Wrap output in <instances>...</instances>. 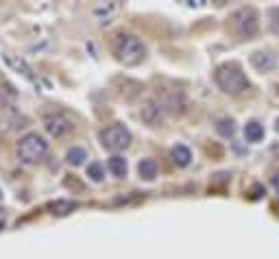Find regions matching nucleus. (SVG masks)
Returning <instances> with one entry per match:
<instances>
[{
  "mask_svg": "<svg viewBox=\"0 0 279 259\" xmlns=\"http://www.w3.org/2000/svg\"><path fill=\"white\" fill-rule=\"evenodd\" d=\"M111 53L125 66H137L146 57V46L131 33H116L111 39Z\"/></svg>",
  "mask_w": 279,
  "mask_h": 259,
  "instance_id": "obj_1",
  "label": "nucleus"
},
{
  "mask_svg": "<svg viewBox=\"0 0 279 259\" xmlns=\"http://www.w3.org/2000/svg\"><path fill=\"white\" fill-rule=\"evenodd\" d=\"M214 81H216V85L220 87V90H223L225 94H229V96H238L249 87V81H247V76H244L242 68L234 61L218 66L216 72H214Z\"/></svg>",
  "mask_w": 279,
  "mask_h": 259,
  "instance_id": "obj_2",
  "label": "nucleus"
},
{
  "mask_svg": "<svg viewBox=\"0 0 279 259\" xmlns=\"http://www.w3.org/2000/svg\"><path fill=\"white\" fill-rule=\"evenodd\" d=\"M48 152V142L37 133H27L18 142V157L24 164H37Z\"/></svg>",
  "mask_w": 279,
  "mask_h": 259,
  "instance_id": "obj_3",
  "label": "nucleus"
},
{
  "mask_svg": "<svg viewBox=\"0 0 279 259\" xmlns=\"http://www.w3.org/2000/svg\"><path fill=\"white\" fill-rule=\"evenodd\" d=\"M231 29L238 33V37H242V39L255 37L260 31L258 11L253 9V7H240V9H236L231 15Z\"/></svg>",
  "mask_w": 279,
  "mask_h": 259,
  "instance_id": "obj_4",
  "label": "nucleus"
},
{
  "mask_svg": "<svg viewBox=\"0 0 279 259\" xmlns=\"http://www.w3.org/2000/svg\"><path fill=\"white\" fill-rule=\"evenodd\" d=\"M101 142L109 150H122L131 144V131L125 124H111L101 131Z\"/></svg>",
  "mask_w": 279,
  "mask_h": 259,
  "instance_id": "obj_5",
  "label": "nucleus"
},
{
  "mask_svg": "<svg viewBox=\"0 0 279 259\" xmlns=\"http://www.w3.org/2000/svg\"><path fill=\"white\" fill-rule=\"evenodd\" d=\"M44 128L53 137H65L72 128H75V124H72L65 116H61V113H51V116L44 118Z\"/></svg>",
  "mask_w": 279,
  "mask_h": 259,
  "instance_id": "obj_6",
  "label": "nucleus"
},
{
  "mask_svg": "<svg viewBox=\"0 0 279 259\" xmlns=\"http://www.w3.org/2000/svg\"><path fill=\"white\" fill-rule=\"evenodd\" d=\"M140 118H142V122L149 124V126H161V122H164L161 105L155 102V100H144L142 107H140Z\"/></svg>",
  "mask_w": 279,
  "mask_h": 259,
  "instance_id": "obj_7",
  "label": "nucleus"
},
{
  "mask_svg": "<svg viewBox=\"0 0 279 259\" xmlns=\"http://www.w3.org/2000/svg\"><path fill=\"white\" fill-rule=\"evenodd\" d=\"M251 66L258 72H273L277 68V55L275 50H255L251 53Z\"/></svg>",
  "mask_w": 279,
  "mask_h": 259,
  "instance_id": "obj_8",
  "label": "nucleus"
},
{
  "mask_svg": "<svg viewBox=\"0 0 279 259\" xmlns=\"http://www.w3.org/2000/svg\"><path fill=\"white\" fill-rule=\"evenodd\" d=\"M159 105H161V109H168L170 113H183L185 111V98H183V94L177 92V90L164 94Z\"/></svg>",
  "mask_w": 279,
  "mask_h": 259,
  "instance_id": "obj_9",
  "label": "nucleus"
},
{
  "mask_svg": "<svg viewBox=\"0 0 279 259\" xmlns=\"http://www.w3.org/2000/svg\"><path fill=\"white\" fill-rule=\"evenodd\" d=\"M170 157L179 168H185V166H190V161H192V152L188 146H183V144H175V146L170 148Z\"/></svg>",
  "mask_w": 279,
  "mask_h": 259,
  "instance_id": "obj_10",
  "label": "nucleus"
},
{
  "mask_svg": "<svg viewBox=\"0 0 279 259\" xmlns=\"http://www.w3.org/2000/svg\"><path fill=\"white\" fill-rule=\"evenodd\" d=\"M157 170H159V168H157V161H155V159H149V157H146V159H140L137 174L142 176L144 181H153L155 176H157Z\"/></svg>",
  "mask_w": 279,
  "mask_h": 259,
  "instance_id": "obj_11",
  "label": "nucleus"
},
{
  "mask_svg": "<svg viewBox=\"0 0 279 259\" xmlns=\"http://www.w3.org/2000/svg\"><path fill=\"white\" fill-rule=\"evenodd\" d=\"M262 137H264V126H262L258 120H251V122L244 124V140L247 142L258 144V142H262Z\"/></svg>",
  "mask_w": 279,
  "mask_h": 259,
  "instance_id": "obj_12",
  "label": "nucleus"
},
{
  "mask_svg": "<svg viewBox=\"0 0 279 259\" xmlns=\"http://www.w3.org/2000/svg\"><path fill=\"white\" fill-rule=\"evenodd\" d=\"M107 168H109V172L113 176H118V179H122V176H127V159L125 157H120V155H113L109 161H107Z\"/></svg>",
  "mask_w": 279,
  "mask_h": 259,
  "instance_id": "obj_13",
  "label": "nucleus"
},
{
  "mask_svg": "<svg viewBox=\"0 0 279 259\" xmlns=\"http://www.w3.org/2000/svg\"><path fill=\"white\" fill-rule=\"evenodd\" d=\"M216 131H218V135H223V137H231L236 133L234 118H218L216 120Z\"/></svg>",
  "mask_w": 279,
  "mask_h": 259,
  "instance_id": "obj_14",
  "label": "nucleus"
},
{
  "mask_svg": "<svg viewBox=\"0 0 279 259\" xmlns=\"http://www.w3.org/2000/svg\"><path fill=\"white\" fill-rule=\"evenodd\" d=\"M65 159H68L70 166H81V164H83V161L87 159V150L81 148V146H72V148L68 150V155H65Z\"/></svg>",
  "mask_w": 279,
  "mask_h": 259,
  "instance_id": "obj_15",
  "label": "nucleus"
},
{
  "mask_svg": "<svg viewBox=\"0 0 279 259\" xmlns=\"http://www.w3.org/2000/svg\"><path fill=\"white\" fill-rule=\"evenodd\" d=\"M53 209L57 216H63V214H70L72 209H77V203L75 200H57V203H53Z\"/></svg>",
  "mask_w": 279,
  "mask_h": 259,
  "instance_id": "obj_16",
  "label": "nucleus"
},
{
  "mask_svg": "<svg viewBox=\"0 0 279 259\" xmlns=\"http://www.w3.org/2000/svg\"><path fill=\"white\" fill-rule=\"evenodd\" d=\"M87 176H89V179H92V181H103V166L101 164H96V161H94V164H89L87 166Z\"/></svg>",
  "mask_w": 279,
  "mask_h": 259,
  "instance_id": "obj_17",
  "label": "nucleus"
},
{
  "mask_svg": "<svg viewBox=\"0 0 279 259\" xmlns=\"http://www.w3.org/2000/svg\"><path fill=\"white\" fill-rule=\"evenodd\" d=\"M268 18H273L270 20V29H273L275 33H279V7H273V9L268 11Z\"/></svg>",
  "mask_w": 279,
  "mask_h": 259,
  "instance_id": "obj_18",
  "label": "nucleus"
},
{
  "mask_svg": "<svg viewBox=\"0 0 279 259\" xmlns=\"http://www.w3.org/2000/svg\"><path fill=\"white\" fill-rule=\"evenodd\" d=\"M262 196V188H255V190H253V196L251 198H260Z\"/></svg>",
  "mask_w": 279,
  "mask_h": 259,
  "instance_id": "obj_19",
  "label": "nucleus"
},
{
  "mask_svg": "<svg viewBox=\"0 0 279 259\" xmlns=\"http://www.w3.org/2000/svg\"><path fill=\"white\" fill-rule=\"evenodd\" d=\"M273 185H275V190L279 192V174H275V176H273Z\"/></svg>",
  "mask_w": 279,
  "mask_h": 259,
  "instance_id": "obj_20",
  "label": "nucleus"
},
{
  "mask_svg": "<svg viewBox=\"0 0 279 259\" xmlns=\"http://www.w3.org/2000/svg\"><path fill=\"white\" fill-rule=\"evenodd\" d=\"M275 128H277V133H279V118H277V124H275Z\"/></svg>",
  "mask_w": 279,
  "mask_h": 259,
  "instance_id": "obj_21",
  "label": "nucleus"
},
{
  "mask_svg": "<svg viewBox=\"0 0 279 259\" xmlns=\"http://www.w3.org/2000/svg\"><path fill=\"white\" fill-rule=\"evenodd\" d=\"M0 229H3V222H0Z\"/></svg>",
  "mask_w": 279,
  "mask_h": 259,
  "instance_id": "obj_22",
  "label": "nucleus"
}]
</instances>
